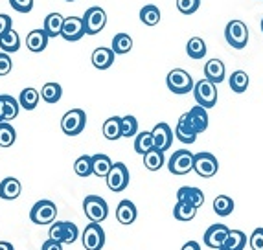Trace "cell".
Here are the masks:
<instances>
[{"label": "cell", "instance_id": "6da1fadb", "mask_svg": "<svg viewBox=\"0 0 263 250\" xmlns=\"http://www.w3.org/2000/svg\"><path fill=\"white\" fill-rule=\"evenodd\" d=\"M83 210L90 223H103L109 215V204L100 195H87L83 201Z\"/></svg>", "mask_w": 263, "mask_h": 250}, {"label": "cell", "instance_id": "7a4b0ae2", "mask_svg": "<svg viewBox=\"0 0 263 250\" xmlns=\"http://www.w3.org/2000/svg\"><path fill=\"white\" fill-rule=\"evenodd\" d=\"M166 85H167V88H170L171 92L179 94V96L192 92L193 87H195L192 75H190L186 70H182V68H173V70L167 74Z\"/></svg>", "mask_w": 263, "mask_h": 250}, {"label": "cell", "instance_id": "3957f363", "mask_svg": "<svg viewBox=\"0 0 263 250\" xmlns=\"http://www.w3.org/2000/svg\"><path fill=\"white\" fill-rule=\"evenodd\" d=\"M224 39L232 48H245L249 43V28L243 21H230L224 28Z\"/></svg>", "mask_w": 263, "mask_h": 250}, {"label": "cell", "instance_id": "277c9868", "mask_svg": "<svg viewBox=\"0 0 263 250\" xmlns=\"http://www.w3.org/2000/svg\"><path fill=\"white\" fill-rule=\"evenodd\" d=\"M55 217H57L55 202L48 201V199L37 201L35 204H33V208L30 210V219H31V223H35V224H52V223H55Z\"/></svg>", "mask_w": 263, "mask_h": 250}, {"label": "cell", "instance_id": "5b68a950", "mask_svg": "<svg viewBox=\"0 0 263 250\" xmlns=\"http://www.w3.org/2000/svg\"><path fill=\"white\" fill-rule=\"evenodd\" d=\"M81 18H83L85 35H96V33H100L107 24L105 9L100 8V6H92V8H88Z\"/></svg>", "mask_w": 263, "mask_h": 250}, {"label": "cell", "instance_id": "8992f818", "mask_svg": "<svg viewBox=\"0 0 263 250\" xmlns=\"http://www.w3.org/2000/svg\"><path fill=\"white\" fill-rule=\"evenodd\" d=\"M85 125H87V114H85V110H81V109L68 110L61 118V129L66 136L81 134Z\"/></svg>", "mask_w": 263, "mask_h": 250}, {"label": "cell", "instance_id": "52a82bcc", "mask_svg": "<svg viewBox=\"0 0 263 250\" xmlns=\"http://www.w3.org/2000/svg\"><path fill=\"white\" fill-rule=\"evenodd\" d=\"M193 96H195L197 105L204 107V109H212L217 103V88L208 79H201L193 87Z\"/></svg>", "mask_w": 263, "mask_h": 250}, {"label": "cell", "instance_id": "ba28073f", "mask_svg": "<svg viewBox=\"0 0 263 250\" xmlns=\"http://www.w3.org/2000/svg\"><path fill=\"white\" fill-rule=\"evenodd\" d=\"M193 158H195V155L190 149L175 151L167 160V169L173 175H186V173H190L193 169Z\"/></svg>", "mask_w": 263, "mask_h": 250}, {"label": "cell", "instance_id": "9c48e42d", "mask_svg": "<svg viewBox=\"0 0 263 250\" xmlns=\"http://www.w3.org/2000/svg\"><path fill=\"white\" fill-rule=\"evenodd\" d=\"M81 243L85 250H101L105 245V230L98 223H88L81 236Z\"/></svg>", "mask_w": 263, "mask_h": 250}, {"label": "cell", "instance_id": "30bf717a", "mask_svg": "<svg viewBox=\"0 0 263 250\" xmlns=\"http://www.w3.org/2000/svg\"><path fill=\"white\" fill-rule=\"evenodd\" d=\"M193 171L202 179H210L219 171V162L212 153H197L193 158Z\"/></svg>", "mask_w": 263, "mask_h": 250}, {"label": "cell", "instance_id": "8fae6325", "mask_svg": "<svg viewBox=\"0 0 263 250\" xmlns=\"http://www.w3.org/2000/svg\"><path fill=\"white\" fill-rule=\"evenodd\" d=\"M129 169L123 162H116L112 164V169L107 175V186H109L110 191L120 193L129 186Z\"/></svg>", "mask_w": 263, "mask_h": 250}, {"label": "cell", "instance_id": "7c38bea8", "mask_svg": "<svg viewBox=\"0 0 263 250\" xmlns=\"http://www.w3.org/2000/svg\"><path fill=\"white\" fill-rule=\"evenodd\" d=\"M228 236H230V228H228L227 224L219 223V224H212L210 228L204 232V245L210 246V248L214 250H219L224 246V243H227Z\"/></svg>", "mask_w": 263, "mask_h": 250}, {"label": "cell", "instance_id": "4fadbf2b", "mask_svg": "<svg viewBox=\"0 0 263 250\" xmlns=\"http://www.w3.org/2000/svg\"><path fill=\"white\" fill-rule=\"evenodd\" d=\"M151 134H153V140H155V149L162 151V153H166L171 147V144H173V131L164 122L157 123L153 127V131H151Z\"/></svg>", "mask_w": 263, "mask_h": 250}, {"label": "cell", "instance_id": "5bb4252c", "mask_svg": "<svg viewBox=\"0 0 263 250\" xmlns=\"http://www.w3.org/2000/svg\"><path fill=\"white\" fill-rule=\"evenodd\" d=\"M85 35V26L81 17H66L65 24H63L61 37L68 43H76Z\"/></svg>", "mask_w": 263, "mask_h": 250}, {"label": "cell", "instance_id": "9a60e30c", "mask_svg": "<svg viewBox=\"0 0 263 250\" xmlns=\"http://www.w3.org/2000/svg\"><path fill=\"white\" fill-rule=\"evenodd\" d=\"M186 118H188L190 125H192L193 131L197 132V134H201V132H204L208 129V112L204 107L195 105L193 109H190L186 112Z\"/></svg>", "mask_w": 263, "mask_h": 250}, {"label": "cell", "instance_id": "2e32d148", "mask_svg": "<svg viewBox=\"0 0 263 250\" xmlns=\"http://www.w3.org/2000/svg\"><path fill=\"white\" fill-rule=\"evenodd\" d=\"M177 202H186V204H192L193 208H201L204 202V193L193 186H182L177 191Z\"/></svg>", "mask_w": 263, "mask_h": 250}, {"label": "cell", "instance_id": "e0dca14e", "mask_svg": "<svg viewBox=\"0 0 263 250\" xmlns=\"http://www.w3.org/2000/svg\"><path fill=\"white\" fill-rule=\"evenodd\" d=\"M21 191H22L21 180L15 179V177H6L0 182V199H4V201H15V199H18Z\"/></svg>", "mask_w": 263, "mask_h": 250}, {"label": "cell", "instance_id": "ac0fdd59", "mask_svg": "<svg viewBox=\"0 0 263 250\" xmlns=\"http://www.w3.org/2000/svg\"><path fill=\"white\" fill-rule=\"evenodd\" d=\"M48 39L50 37L46 35V31H44L43 28H41V30H31L26 37V46L30 52L41 53L46 50V46H48Z\"/></svg>", "mask_w": 263, "mask_h": 250}, {"label": "cell", "instance_id": "d6986e66", "mask_svg": "<svg viewBox=\"0 0 263 250\" xmlns=\"http://www.w3.org/2000/svg\"><path fill=\"white\" fill-rule=\"evenodd\" d=\"M175 136L177 140L182 142V144H193V142L197 140V132L193 131V127L190 125L188 118H186V114H182L179 118V122H177V127H175Z\"/></svg>", "mask_w": 263, "mask_h": 250}, {"label": "cell", "instance_id": "ffe728a7", "mask_svg": "<svg viewBox=\"0 0 263 250\" xmlns=\"http://www.w3.org/2000/svg\"><path fill=\"white\" fill-rule=\"evenodd\" d=\"M114 55L116 53L112 52V48H105V46H100L92 52V65L96 66L98 70H107L110 68L114 63Z\"/></svg>", "mask_w": 263, "mask_h": 250}, {"label": "cell", "instance_id": "44dd1931", "mask_svg": "<svg viewBox=\"0 0 263 250\" xmlns=\"http://www.w3.org/2000/svg\"><path fill=\"white\" fill-rule=\"evenodd\" d=\"M204 79L212 81L214 85H219L221 81H224V63L219 59H210L204 65Z\"/></svg>", "mask_w": 263, "mask_h": 250}, {"label": "cell", "instance_id": "7402d4cb", "mask_svg": "<svg viewBox=\"0 0 263 250\" xmlns=\"http://www.w3.org/2000/svg\"><path fill=\"white\" fill-rule=\"evenodd\" d=\"M63 24H65V17L61 13H50L44 18V26L43 30L46 31V35L52 39V37H61L63 31Z\"/></svg>", "mask_w": 263, "mask_h": 250}, {"label": "cell", "instance_id": "603a6c76", "mask_svg": "<svg viewBox=\"0 0 263 250\" xmlns=\"http://www.w3.org/2000/svg\"><path fill=\"white\" fill-rule=\"evenodd\" d=\"M136 215H138L136 206L129 201V199L122 201L118 204V208H116V219H118V223H122V224H133L136 221Z\"/></svg>", "mask_w": 263, "mask_h": 250}, {"label": "cell", "instance_id": "cb8c5ba5", "mask_svg": "<svg viewBox=\"0 0 263 250\" xmlns=\"http://www.w3.org/2000/svg\"><path fill=\"white\" fill-rule=\"evenodd\" d=\"M112 169V160L107 155L98 153L92 157V175L100 177V179H107L109 171Z\"/></svg>", "mask_w": 263, "mask_h": 250}, {"label": "cell", "instance_id": "d4e9b609", "mask_svg": "<svg viewBox=\"0 0 263 250\" xmlns=\"http://www.w3.org/2000/svg\"><path fill=\"white\" fill-rule=\"evenodd\" d=\"M18 109H21L18 100H15V98L9 96V94H2V120H4V122H11V120L17 118Z\"/></svg>", "mask_w": 263, "mask_h": 250}, {"label": "cell", "instance_id": "484cf974", "mask_svg": "<svg viewBox=\"0 0 263 250\" xmlns=\"http://www.w3.org/2000/svg\"><path fill=\"white\" fill-rule=\"evenodd\" d=\"M103 136L110 142L122 138V118L120 116H110V118L105 120V123H103Z\"/></svg>", "mask_w": 263, "mask_h": 250}, {"label": "cell", "instance_id": "4316f807", "mask_svg": "<svg viewBox=\"0 0 263 250\" xmlns=\"http://www.w3.org/2000/svg\"><path fill=\"white\" fill-rule=\"evenodd\" d=\"M63 96V88L59 83H55V81H48V83H44L43 88H41V98H43L46 103H50V105H53V103H57V101L61 100Z\"/></svg>", "mask_w": 263, "mask_h": 250}, {"label": "cell", "instance_id": "83f0119b", "mask_svg": "<svg viewBox=\"0 0 263 250\" xmlns=\"http://www.w3.org/2000/svg\"><path fill=\"white\" fill-rule=\"evenodd\" d=\"M151 149H155V140L151 131H142L135 136V151L138 155L144 157L145 153H149Z\"/></svg>", "mask_w": 263, "mask_h": 250}, {"label": "cell", "instance_id": "f1b7e54d", "mask_svg": "<svg viewBox=\"0 0 263 250\" xmlns=\"http://www.w3.org/2000/svg\"><path fill=\"white\" fill-rule=\"evenodd\" d=\"M39 98L41 94L37 92L33 87H28L24 88L21 92V96H18V103H21L22 109H26V110H33L37 105H39Z\"/></svg>", "mask_w": 263, "mask_h": 250}, {"label": "cell", "instance_id": "f546056e", "mask_svg": "<svg viewBox=\"0 0 263 250\" xmlns=\"http://www.w3.org/2000/svg\"><path fill=\"white\" fill-rule=\"evenodd\" d=\"M186 53H188V57L192 59H202L206 55V43L201 39V37H192L186 44Z\"/></svg>", "mask_w": 263, "mask_h": 250}, {"label": "cell", "instance_id": "4dcf8cb0", "mask_svg": "<svg viewBox=\"0 0 263 250\" xmlns=\"http://www.w3.org/2000/svg\"><path fill=\"white\" fill-rule=\"evenodd\" d=\"M21 48V37L15 30H9L2 39H0V50L4 53H13L18 52Z\"/></svg>", "mask_w": 263, "mask_h": 250}, {"label": "cell", "instance_id": "1f68e13d", "mask_svg": "<svg viewBox=\"0 0 263 250\" xmlns=\"http://www.w3.org/2000/svg\"><path fill=\"white\" fill-rule=\"evenodd\" d=\"M112 52L118 53V55H123V53H129L133 48V39L129 33H116L112 37Z\"/></svg>", "mask_w": 263, "mask_h": 250}, {"label": "cell", "instance_id": "d6a6232c", "mask_svg": "<svg viewBox=\"0 0 263 250\" xmlns=\"http://www.w3.org/2000/svg\"><path fill=\"white\" fill-rule=\"evenodd\" d=\"M214 211L219 217H228L234 211V201L228 195H217L214 201Z\"/></svg>", "mask_w": 263, "mask_h": 250}, {"label": "cell", "instance_id": "836d02e7", "mask_svg": "<svg viewBox=\"0 0 263 250\" xmlns=\"http://www.w3.org/2000/svg\"><path fill=\"white\" fill-rule=\"evenodd\" d=\"M166 158H164V153L158 149H151L149 153L144 155V166L149 169V171H158L160 167L164 166Z\"/></svg>", "mask_w": 263, "mask_h": 250}, {"label": "cell", "instance_id": "e575fe53", "mask_svg": "<svg viewBox=\"0 0 263 250\" xmlns=\"http://www.w3.org/2000/svg\"><path fill=\"white\" fill-rule=\"evenodd\" d=\"M140 21L145 26H157L160 22V9L155 4H147L140 9Z\"/></svg>", "mask_w": 263, "mask_h": 250}, {"label": "cell", "instance_id": "d590c367", "mask_svg": "<svg viewBox=\"0 0 263 250\" xmlns=\"http://www.w3.org/2000/svg\"><path fill=\"white\" fill-rule=\"evenodd\" d=\"M249 83H250L249 75H247V72H243V70H236V72H232V75H230V88L237 94L245 92L247 88H249Z\"/></svg>", "mask_w": 263, "mask_h": 250}, {"label": "cell", "instance_id": "8d00e7d4", "mask_svg": "<svg viewBox=\"0 0 263 250\" xmlns=\"http://www.w3.org/2000/svg\"><path fill=\"white\" fill-rule=\"evenodd\" d=\"M195 215H197V208H193L192 204H186V202H177L173 208V217L177 221H182V223L192 221Z\"/></svg>", "mask_w": 263, "mask_h": 250}, {"label": "cell", "instance_id": "74e56055", "mask_svg": "<svg viewBox=\"0 0 263 250\" xmlns=\"http://www.w3.org/2000/svg\"><path fill=\"white\" fill-rule=\"evenodd\" d=\"M74 171H76V175L81 177V179H87V177L92 175V157L81 155L74 162Z\"/></svg>", "mask_w": 263, "mask_h": 250}, {"label": "cell", "instance_id": "f35d334b", "mask_svg": "<svg viewBox=\"0 0 263 250\" xmlns=\"http://www.w3.org/2000/svg\"><path fill=\"white\" fill-rule=\"evenodd\" d=\"M17 140V132L9 122L0 123V147H11Z\"/></svg>", "mask_w": 263, "mask_h": 250}, {"label": "cell", "instance_id": "ab89813d", "mask_svg": "<svg viewBox=\"0 0 263 250\" xmlns=\"http://www.w3.org/2000/svg\"><path fill=\"white\" fill-rule=\"evenodd\" d=\"M247 245V236L241 230H230L227 243H224V250H243Z\"/></svg>", "mask_w": 263, "mask_h": 250}, {"label": "cell", "instance_id": "60d3db41", "mask_svg": "<svg viewBox=\"0 0 263 250\" xmlns=\"http://www.w3.org/2000/svg\"><path fill=\"white\" fill-rule=\"evenodd\" d=\"M138 134V120L135 116L127 114L122 118V136L123 138H133Z\"/></svg>", "mask_w": 263, "mask_h": 250}, {"label": "cell", "instance_id": "b9f144b4", "mask_svg": "<svg viewBox=\"0 0 263 250\" xmlns=\"http://www.w3.org/2000/svg\"><path fill=\"white\" fill-rule=\"evenodd\" d=\"M79 237V230L70 221H63V245H72Z\"/></svg>", "mask_w": 263, "mask_h": 250}, {"label": "cell", "instance_id": "7bdbcfd3", "mask_svg": "<svg viewBox=\"0 0 263 250\" xmlns=\"http://www.w3.org/2000/svg\"><path fill=\"white\" fill-rule=\"evenodd\" d=\"M201 8V0H177V9L182 15H193Z\"/></svg>", "mask_w": 263, "mask_h": 250}, {"label": "cell", "instance_id": "ee69618b", "mask_svg": "<svg viewBox=\"0 0 263 250\" xmlns=\"http://www.w3.org/2000/svg\"><path fill=\"white\" fill-rule=\"evenodd\" d=\"M9 4L18 13H30L33 9V0H9Z\"/></svg>", "mask_w": 263, "mask_h": 250}, {"label": "cell", "instance_id": "f6af8a7d", "mask_svg": "<svg viewBox=\"0 0 263 250\" xmlns=\"http://www.w3.org/2000/svg\"><path fill=\"white\" fill-rule=\"evenodd\" d=\"M250 248L252 250H263V228H256L250 234Z\"/></svg>", "mask_w": 263, "mask_h": 250}, {"label": "cell", "instance_id": "bcb514c9", "mask_svg": "<svg viewBox=\"0 0 263 250\" xmlns=\"http://www.w3.org/2000/svg\"><path fill=\"white\" fill-rule=\"evenodd\" d=\"M48 237L57 243H63V221L52 223V226H50V230H48Z\"/></svg>", "mask_w": 263, "mask_h": 250}, {"label": "cell", "instance_id": "7dc6e473", "mask_svg": "<svg viewBox=\"0 0 263 250\" xmlns=\"http://www.w3.org/2000/svg\"><path fill=\"white\" fill-rule=\"evenodd\" d=\"M11 68H13V63H11L9 53L0 52V75H8Z\"/></svg>", "mask_w": 263, "mask_h": 250}, {"label": "cell", "instance_id": "c3c4849f", "mask_svg": "<svg viewBox=\"0 0 263 250\" xmlns=\"http://www.w3.org/2000/svg\"><path fill=\"white\" fill-rule=\"evenodd\" d=\"M13 21H11V17L9 15H6V13H0V39L8 33L9 30H13Z\"/></svg>", "mask_w": 263, "mask_h": 250}, {"label": "cell", "instance_id": "681fc988", "mask_svg": "<svg viewBox=\"0 0 263 250\" xmlns=\"http://www.w3.org/2000/svg\"><path fill=\"white\" fill-rule=\"evenodd\" d=\"M41 250H63V243H57L53 239H48V241H44Z\"/></svg>", "mask_w": 263, "mask_h": 250}, {"label": "cell", "instance_id": "f907efd6", "mask_svg": "<svg viewBox=\"0 0 263 250\" xmlns=\"http://www.w3.org/2000/svg\"><path fill=\"white\" fill-rule=\"evenodd\" d=\"M180 250H201V245H199L197 241H188L182 245V248Z\"/></svg>", "mask_w": 263, "mask_h": 250}, {"label": "cell", "instance_id": "816d5d0a", "mask_svg": "<svg viewBox=\"0 0 263 250\" xmlns=\"http://www.w3.org/2000/svg\"><path fill=\"white\" fill-rule=\"evenodd\" d=\"M0 250H15L9 241H0Z\"/></svg>", "mask_w": 263, "mask_h": 250}, {"label": "cell", "instance_id": "f5cc1de1", "mask_svg": "<svg viewBox=\"0 0 263 250\" xmlns=\"http://www.w3.org/2000/svg\"><path fill=\"white\" fill-rule=\"evenodd\" d=\"M4 122V120H2V94H0V123Z\"/></svg>", "mask_w": 263, "mask_h": 250}, {"label": "cell", "instance_id": "db71d44e", "mask_svg": "<svg viewBox=\"0 0 263 250\" xmlns=\"http://www.w3.org/2000/svg\"><path fill=\"white\" fill-rule=\"evenodd\" d=\"M261 31H263V18H261Z\"/></svg>", "mask_w": 263, "mask_h": 250}, {"label": "cell", "instance_id": "11a10c76", "mask_svg": "<svg viewBox=\"0 0 263 250\" xmlns=\"http://www.w3.org/2000/svg\"><path fill=\"white\" fill-rule=\"evenodd\" d=\"M66 2H76V0H66Z\"/></svg>", "mask_w": 263, "mask_h": 250}, {"label": "cell", "instance_id": "9f6ffc18", "mask_svg": "<svg viewBox=\"0 0 263 250\" xmlns=\"http://www.w3.org/2000/svg\"><path fill=\"white\" fill-rule=\"evenodd\" d=\"M219 250H224V248H219Z\"/></svg>", "mask_w": 263, "mask_h": 250}]
</instances>
